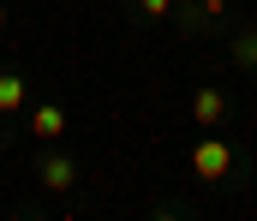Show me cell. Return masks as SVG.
<instances>
[{"label":"cell","mask_w":257,"mask_h":221,"mask_svg":"<svg viewBox=\"0 0 257 221\" xmlns=\"http://www.w3.org/2000/svg\"><path fill=\"white\" fill-rule=\"evenodd\" d=\"M192 167H197V179H227V167H233V149L221 144V138H203V144L192 149Z\"/></svg>","instance_id":"1"},{"label":"cell","mask_w":257,"mask_h":221,"mask_svg":"<svg viewBox=\"0 0 257 221\" xmlns=\"http://www.w3.org/2000/svg\"><path fill=\"white\" fill-rule=\"evenodd\" d=\"M30 132L54 144V138H60V132H66V108H60V102H42V108L30 114Z\"/></svg>","instance_id":"2"},{"label":"cell","mask_w":257,"mask_h":221,"mask_svg":"<svg viewBox=\"0 0 257 221\" xmlns=\"http://www.w3.org/2000/svg\"><path fill=\"white\" fill-rule=\"evenodd\" d=\"M221 114H227L221 90H197V96H192V120H197V126H221Z\"/></svg>","instance_id":"3"},{"label":"cell","mask_w":257,"mask_h":221,"mask_svg":"<svg viewBox=\"0 0 257 221\" xmlns=\"http://www.w3.org/2000/svg\"><path fill=\"white\" fill-rule=\"evenodd\" d=\"M24 96H30V84H24L18 72L0 78V114H18V108H24Z\"/></svg>","instance_id":"4"},{"label":"cell","mask_w":257,"mask_h":221,"mask_svg":"<svg viewBox=\"0 0 257 221\" xmlns=\"http://www.w3.org/2000/svg\"><path fill=\"white\" fill-rule=\"evenodd\" d=\"M72 179H78V173H72V161H66V155H48V161H42V185H48V191H66Z\"/></svg>","instance_id":"5"},{"label":"cell","mask_w":257,"mask_h":221,"mask_svg":"<svg viewBox=\"0 0 257 221\" xmlns=\"http://www.w3.org/2000/svg\"><path fill=\"white\" fill-rule=\"evenodd\" d=\"M233 54H239L245 66H257V36H239V42H233Z\"/></svg>","instance_id":"6"},{"label":"cell","mask_w":257,"mask_h":221,"mask_svg":"<svg viewBox=\"0 0 257 221\" xmlns=\"http://www.w3.org/2000/svg\"><path fill=\"white\" fill-rule=\"evenodd\" d=\"M138 6H144L150 18H168V12H174V0H138Z\"/></svg>","instance_id":"7"},{"label":"cell","mask_w":257,"mask_h":221,"mask_svg":"<svg viewBox=\"0 0 257 221\" xmlns=\"http://www.w3.org/2000/svg\"><path fill=\"white\" fill-rule=\"evenodd\" d=\"M203 12H209V18H215V12H221V0H203Z\"/></svg>","instance_id":"8"},{"label":"cell","mask_w":257,"mask_h":221,"mask_svg":"<svg viewBox=\"0 0 257 221\" xmlns=\"http://www.w3.org/2000/svg\"><path fill=\"white\" fill-rule=\"evenodd\" d=\"M0 30H6V6H0Z\"/></svg>","instance_id":"9"}]
</instances>
